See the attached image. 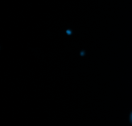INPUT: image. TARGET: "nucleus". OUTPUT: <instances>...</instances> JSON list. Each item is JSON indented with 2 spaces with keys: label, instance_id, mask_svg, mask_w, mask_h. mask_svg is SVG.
I'll use <instances>...</instances> for the list:
<instances>
[{
  "label": "nucleus",
  "instance_id": "obj_1",
  "mask_svg": "<svg viewBox=\"0 0 132 126\" xmlns=\"http://www.w3.org/2000/svg\"><path fill=\"white\" fill-rule=\"evenodd\" d=\"M130 121H131V122L132 124V113L131 114V116H130Z\"/></svg>",
  "mask_w": 132,
  "mask_h": 126
}]
</instances>
